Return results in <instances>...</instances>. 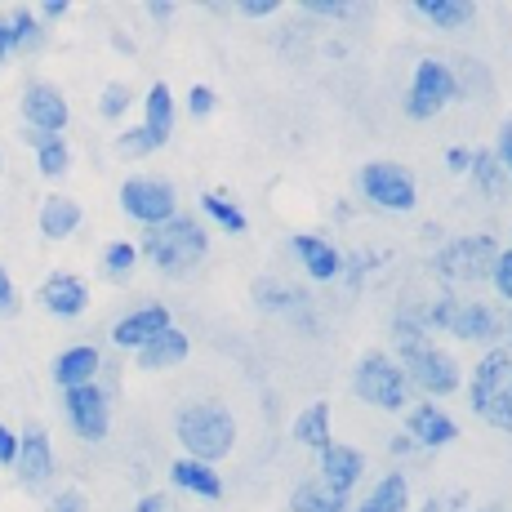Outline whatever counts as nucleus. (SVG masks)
I'll use <instances>...</instances> for the list:
<instances>
[{
  "mask_svg": "<svg viewBox=\"0 0 512 512\" xmlns=\"http://www.w3.org/2000/svg\"><path fill=\"white\" fill-rule=\"evenodd\" d=\"M98 366H103L98 348H90V343H76V348H67L63 357L54 361V379H58V388H85V383H94Z\"/></svg>",
  "mask_w": 512,
  "mask_h": 512,
  "instance_id": "18",
  "label": "nucleus"
},
{
  "mask_svg": "<svg viewBox=\"0 0 512 512\" xmlns=\"http://www.w3.org/2000/svg\"><path fill=\"white\" fill-rule=\"evenodd\" d=\"M495 259H499L495 236H459V241H450L437 254V272L455 285H477V281H490Z\"/></svg>",
  "mask_w": 512,
  "mask_h": 512,
  "instance_id": "5",
  "label": "nucleus"
},
{
  "mask_svg": "<svg viewBox=\"0 0 512 512\" xmlns=\"http://www.w3.org/2000/svg\"><path fill=\"white\" fill-rule=\"evenodd\" d=\"M419 14L428 18V23L446 27V32H455V27H468L472 18H477V9H472V0H419Z\"/></svg>",
  "mask_w": 512,
  "mask_h": 512,
  "instance_id": "26",
  "label": "nucleus"
},
{
  "mask_svg": "<svg viewBox=\"0 0 512 512\" xmlns=\"http://www.w3.org/2000/svg\"><path fill=\"white\" fill-rule=\"evenodd\" d=\"M134 263H139V245H130V241H112L103 250V272L107 277H125V272H134Z\"/></svg>",
  "mask_w": 512,
  "mask_h": 512,
  "instance_id": "32",
  "label": "nucleus"
},
{
  "mask_svg": "<svg viewBox=\"0 0 512 512\" xmlns=\"http://www.w3.org/2000/svg\"><path fill=\"white\" fill-rule=\"evenodd\" d=\"M352 388H357L361 401L379 410H406L410 406V379L388 352H366L357 361V374H352Z\"/></svg>",
  "mask_w": 512,
  "mask_h": 512,
  "instance_id": "4",
  "label": "nucleus"
},
{
  "mask_svg": "<svg viewBox=\"0 0 512 512\" xmlns=\"http://www.w3.org/2000/svg\"><path fill=\"white\" fill-rule=\"evenodd\" d=\"M67 14V0H45V18H63Z\"/></svg>",
  "mask_w": 512,
  "mask_h": 512,
  "instance_id": "50",
  "label": "nucleus"
},
{
  "mask_svg": "<svg viewBox=\"0 0 512 512\" xmlns=\"http://www.w3.org/2000/svg\"><path fill=\"white\" fill-rule=\"evenodd\" d=\"M388 450H392V455L401 459V455H410V450H415V441H410L406 432H401V437H392V441H388Z\"/></svg>",
  "mask_w": 512,
  "mask_h": 512,
  "instance_id": "48",
  "label": "nucleus"
},
{
  "mask_svg": "<svg viewBox=\"0 0 512 512\" xmlns=\"http://www.w3.org/2000/svg\"><path fill=\"white\" fill-rule=\"evenodd\" d=\"M76 228H81V205L72 196H49L41 205V232L49 241H67Z\"/></svg>",
  "mask_w": 512,
  "mask_h": 512,
  "instance_id": "21",
  "label": "nucleus"
},
{
  "mask_svg": "<svg viewBox=\"0 0 512 512\" xmlns=\"http://www.w3.org/2000/svg\"><path fill=\"white\" fill-rule=\"evenodd\" d=\"M121 210L139 219L143 228H161L179 214V196L165 179H130L121 187Z\"/></svg>",
  "mask_w": 512,
  "mask_h": 512,
  "instance_id": "8",
  "label": "nucleus"
},
{
  "mask_svg": "<svg viewBox=\"0 0 512 512\" xmlns=\"http://www.w3.org/2000/svg\"><path fill=\"white\" fill-rule=\"evenodd\" d=\"M406 437L415 441V446H450V441L459 437V423L446 415V410L437 406V401H423L406 415Z\"/></svg>",
  "mask_w": 512,
  "mask_h": 512,
  "instance_id": "12",
  "label": "nucleus"
},
{
  "mask_svg": "<svg viewBox=\"0 0 512 512\" xmlns=\"http://www.w3.org/2000/svg\"><path fill=\"white\" fill-rule=\"evenodd\" d=\"M134 512H170V499L165 495H143L139 504H134Z\"/></svg>",
  "mask_w": 512,
  "mask_h": 512,
  "instance_id": "46",
  "label": "nucleus"
},
{
  "mask_svg": "<svg viewBox=\"0 0 512 512\" xmlns=\"http://www.w3.org/2000/svg\"><path fill=\"white\" fill-rule=\"evenodd\" d=\"M290 250L299 254V263L308 268L312 281H334V277H339V268H343V263H339V250H334L330 241H321V236L299 232V236L290 241Z\"/></svg>",
  "mask_w": 512,
  "mask_h": 512,
  "instance_id": "17",
  "label": "nucleus"
},
{
  "mask_svg": "<svg viewBox=\"0 0 512 512\" xmlns=\"http://www.w3.org/2000/svg\"><path fill=\"white\" fill-rule=\"evenodd\" d=\"M14 459H18V437L5 428V423H0V468H9Z\"/></svg>",
  "mask_w": 512,
  "mask_h": 512,
  "instance_id": "41",
  "label": "nucleus"
},
{
  "mask_svg": "<svg viewBox=\"0 0 512 512\" xmlns=\"http://www.w3.org/2000/svg\"><path fill=\"white\" fill-rule=\"evenodd\" d=\"M446 165H450V170H455V174H468L472 152H468V147H450V152H446Z\"/></svg>",
  "mask_w": 512,
  "mask_h": 512,
  "instance_id": "44",
  "label": "nucleus"
},
{
  "mask_svg": "<svg viewBox=\"0 0 512 512\" xmlns=\"http://www.w3.org/2000/svg\"><path fill=\"white\" fill-rule=\"evenodd\" d=\"M290 508L294 512H348V499L326 490V481H299L290 495Z\"/></svg>",
  "mask_w": 512,
  "mask_h": 512,
  "instance_id": "25",
  "label": "nucleus"
},
{
  "mask_svg": "<svg viewBox=\"0 0 512 512\" xmlns=\"http://www.w3.org/2000/svg\"><path fill=\"white\" fill-rule=\"evenodd\" d=\"M446 330L464 343H495L499 334H504V317H499L490 303H455Z\"/></svg>",
  "mask_w": 512,
  "mask_h": 512,
  "instance_id": "11",
  "label": "nucleus"
},
{
  "mask_svg": "<svg viewBox=\"0 0 512 512\" xmlns=\"http://www.w3.org/2000/svg\"><path fill=\"white\" fill-rule=\"evenodd\" d=\"M14 468H18V477H23L27 486H41V481L54 477V446H49L45 428H27L23 437H18Z\"/></svg>",
  "mask_w": 512,
  "mask_h": 512,
  "instance_id": "16",
  "label": "nucleus"
},
{
  "mask_svg": "<svg viewBox=\"0 0 512 512\" xmlns=\"http://www.w3.org/2000/svg\"><path fill=\"white\" fill-rule=\"evenodd\" d=\"M410 508V486L401 472H388V477L379 481V486L370 490L366 499H361L357 512H406Z\"/></svg>",
  "mask_w": 512,
  "mask_h": 512,
  "instance_id": "22",
  "label": "nucleus"
},
{
  "mask_svg": "<svg viewBox=\"0 0 512 512\" xmlns=\"http://www.w3.org/2000/svg\"><path fill=\"white\" fill-rule=\"evenodd\" d=\"M241 14H250V18H268V14H277V0H241Z\"/></svg>",
  "mask_w": 512,
  "mask_h": 512,
  "instance_id": "43",
  "label": "nucleus"
},
{
  "mask_svg": "<svg viewBox=\"0 0 512 512\" xmlns=\"http://www.w3.org/2000/svg\"><path fill=\"white\" fill-rule=\"evenodd\" d=\"M490 285H495V290H499V299L512 303V250H499L495 272H490Z\"/></svg>",
  "mask_w": 512,
  "mask_h": 512,
  "instance_id": "35",
  "label": "nucleus"
},
{
  "mask_svg": "<svg viewBox=\"0 0 512 512\" xmlns=\"http://www.w3.org/2000/svg\"><path fill=\"white\" fill-rule=\"evenodd\" d=\"M495 161L504 165V174L512 179V121L504 125V130H499V152H495Z\"/></svg>",
  "mask_w": 512,
  "mask_h": 512,
  "instance_id": "39",
  "label": "nucleus"
},
{
  "mask_svg": "<svg viewBox=\"0 0 512 512\" xmlns=\"http://www.w3.org/2000/svg\"><path fill=\"white\" fill-rule=\"evenodd\" d=\"M156 147H161V143H156L143 125H139V130H125L121 139H116V152H121V156H147V152H156Z\"/></svg>",
  "mask_w": 512,
  "mask_h": 512,
  "instance_id": "34",
  "label": "nucleus"
},
{
  "mask_svg": "<svg viewBox=\"0 0 512 512\" xmlns=\"http://www.w3.org/2000/svg\"><path fill=\"white\" fill-rule=\"evenodd\" d=\"M174 432H179L187 459L210 464V468H214V459H223L236 446V419L223 406H214V401H196V406L179 410Z\"/></svg>",
  "mask_w": 512,
  "mask_h": 512,
  "instance_id": "2",
  "label": "nucleus"
},
{
  "mask_svg": "<svg viewBox=\"0 0 512 512\" xmlns=\"http://www.w3.org/2000/svg\"><path fill=\"white\" fill-rule=\"evenodd\" d=\"M205 250H210V236H205V228L196 219H187V214H174L161 228H147L143 245H139V254H147L161 272L196 268V263L205 259Z\"/></svg>",
  "mask_w": 512,
  "mask_h": 512,
  "instance_id": "3",
  "label": "nucleus"
},
{
  "mask_svg": "<svg viewBox=\"0 0 512 512\" xmlns=\"http://www.w3.org/2000/svg\"><path fill=\"white\" fill-rule=\"evenodd\" d=\"M161 330H170V308H161V303H147V308L130 312L125 321H116L112 343H116V348H134V352H139L143 343H152Z\"/></svg>",
  "mask_w": 512,
  "mask_h": 512,
  "instance_id": "15",
  "label": "nucleus"
},
{
  "mask_svg": "<svg viewBox=\"0 0 512 512\" xmlns=\"http://www.w3.org/2000/svg\"><path fill=\"white\" fill-rule=\"evenodd\" d=\"M23 116H27V130L32 134H63L67 98L58 94L54 85L36 81V85H27V94H23Z\"/></svg>",
  "mask_w": 512,
  "mask_h": 512,
  "instance_id": "10",
  "label": "nucleus"
},
{
  "mask_svg": "<svg viewBox=\"0 0 512 512\" xmlns=\"http://www.w3.org/2000/svg\"><path fill=\"white\" fill-rule=\"evenodd\" d=\"M392 334H397V343H401V370H406V379L415 383L419 392H428L432 401L459 392V383H464L459 361L450 357V352H441L437 343L423 339V321H401L397 317V330Z\"/></svg>",
  "mask_w": 512,
  "mask_h": 512,
  "instance_id": "1",
  "label": "nucleus"
},
{
  "mask_svg": "<svg viewBox=\"0 0 512 512\" xmlns=\"http://www.w3.org/2000/svg\"><path fill=\"white\" fill-rule=\"evenodd\" d=\"M41 303H45V312L72 321L90 308V285H85L81 277H72V272H54V277L41 285Z\"/></svg>",
  "mask_w": 512,
  "mask_h": 512,
  "instance_id": "14",
  "label": "nucleus"
},
{
  "mask_svg": "<svg viewBox=\"0 0 512 512\" xmlns=\"http://www.w3.org/2000/svg\"><path fill=\"white\" fill-rule=\"evenodd\" d=\"M361 192H366V201H374L379 210H392V214H406L415 210V174L406 170V165L397 161H370L366 170L357 174Z\"/></svg>",
  "mask_w": 512,
  "mask_h": 512,
  "instance_id": "7",
  "label": "nucleus"
},
{
  "mask_svg": "<svg viewBox=\"0 0 512 512\" xmlns=\"http://www.w3.org/2000/svg\"><path fill=\"white\" fill-rule=\"evenodd\" d=\"M170 481L179 490H187V495H196V499H219L223 495V481H219V472H214L210 464H196V459H179V464H170Z\"/></svg>",
  "mask_w": 512,
  "mask_h": 512,
  "instance_id": "19",
  "label": "nucleus"
},
{
  "mask_svg": "<svg viewBox=\"0 0 512 512\" xmlns=\"http://www.w3.org/2000/svg\"><path fill=\"white\" fill-rule=\"evenodd\" d=\"M187 357V334L183 330H161L152 343H143L139 348V366L143 370H170V366H179V361Z\"/></svg>",
  "mask_w": 512,
  "mask_h": 512,
  "instance_id": "20",
  "label": "nucleus"
},
{
  "mask_svg": "<svg viewBox=\"0 0 512 512\" xmlns=\"http://www.w3.org/2000/svg\"><path fill=\"white\" fill-rule=\"evenodd\" d=\"M504 334H508V352H512V312L504 317Z\"/></svg>",
  "mask_w": 512,
  "mask_h": 512,
  "instance_id": "51",
  "label": "nucleus"
},
{
  "mask_svg": "<svg viewBox=\"0 0 512 512\" xmlns=\"http://www.w3.org/2000/svg\"><path fill=\"white\" fill-rule=\"evenodd\" d=\"M214 103H219V98H214L210 85H196V90L187 94V112H192V116H210Z\"/></svg>",
  "mask_w": 512,
  "mask_h": 512,
  "instance_id": "38",
  "label": "nucleus"
},
{
  "mask_svg": "<svg viewBox=\"0 0 512 512\" xmlns=\"http://www.w3.org/2000/svg\"><path fill=\"white\" fill-rule=\"evenodd\" d=\"M63 406H67V419H72V428H76L81 441H103L107 437V392L98 388V383L67 388Z\"/></svg>",
  "mask_w": 512,
  "mask_h": 512,
  "instance_id": "9",
  "label": "nucleus"
},
{
  "mask_svg": "<svg viewBox=\"0 0 512 512\" xmlns=\"http://www.w3.org/2000/svg\"><path fill=\"white\" fill-rule=\"evenodd\" d=\"M147 14H152V18H161V23H165V18L174 14V5H165V0H152V5H147Z\"/></svg>",
  "mask_w": 512,
  "mask_h": 512,
  "instance_id": "49",
  "label": "nucleus"
},
{
  "mask_svg": "<svg viewBox=\"0 0 512 512\" xmlns=\"http://www.w3.org/2000/svg\"><path fill=\"white\" fill-rule=\"evenodd\" d=\"M294 441H303V446H312V450L330 446V406L326 401H312V406L294 419Z\"/></svg>",
  "mask_w": 512,
  "mask_h": 512,
  "instance_id": "24",
  "label": "nucleus"
},
{
  "mask_svg": "<svg viewBox=\"0 0 512 512\" xmlns=\"http://www.w3.org/2000/svg\"><path fill=\"white\" fill-rule=\"evenodd\" d=\"M481 419H486L490 428H499V432H512V379L486 401V406H481Z\"/></svg>",
  "mask_w": 512,
  "mask_h": 512,
  "instance_id": "31",
  "label": "nucleus"
},
{
  "mask_svg": "<svg viewBox=\"0 0 512 512\" xmlns=\"http://www.w3.org/2000/svg\"><path fill=\"white\" fill-rule=\"evenodd\" d=\"M49 512H85V495H81V490H63Z\"/></svg>",
  "mask_w": 512,
  "mask_h": 512,
  "instance_id": "42",
  "label": "nucleus"
},
{
  "mask_svg": "<svg viewBox=\"0 0 512 512\" xmlns=\"http://www.w3.org/2000/svg\"><path fill=\"white\" fill-rule=\"evenodd\" d=\"M9 54H14V36H9V23L0 18V63H5Z\"/></svg>",
  "mask_w": 512,
  "mask_h": 512,
  "instance_id": "47",
  "label": "nucleus"
},
{
  "mask_svg": "<svg viewBox=\"0 0 512 512\" xmlns=\"http://www.w3.org/2000/svg\"><path fill=\"white\" fill-rule=\"evenodd\" d=\"M312 14H330V18H343L348 14V5H339V0H308Z\"/></svg>",
  "mask_w": 512,
  "mask_h": 512,
  "instance_id": "45",
  "label": "nucleus"
},
{
  "mask_svg": "<svg viewBox=\"0 0 512 512\" xmlns=\"http://www.w3.org/2000/svg\"><path fill=\"white\" fill-rule=\"evenodd\" d=\"M423 512H468V495L464 490H455V495H432Z\"/></svg>",
  "mask_w": 512,
  "mask_h": 512,
  "instance_id": "37",
  "label": "nucleus"
},
{
  "mask_svg": "<svg viewBox=\"0 0 512 512\" xmlns=\"http://www.w3.org/2000/svg\"><path fill=\"white\" fill-rule=\"evenodd\" d=\"M201 210L210 214V219L219 223L223 232H245V214H241V205L228 201V196H219V192H205V196H201Z\"/></svg>",
  "mask_w": 512,
  "mask_h": 512,
  "instance_id": "30",
  "label": "nucleus"
},
{
  "mask_svg": "<svg viewBox=\"0 0 512 512\" xmlns=\"http://www.w3.org/2000/svg\"><path fill=\"white\" fill-rule=\"evenodd\" d=\"M18 308V294H14V281H9V272L0 268V317H9V312Z\"/></svg>",
  "mask_w": 512,
  "mask_h": 512,
  "instance_id": "40",
  "label": "nucleus"
},
{
  "mask_svg": "<svg viewBox=\"0 0 512 512\" xmlns=\"http://www.w3.org/2000/svg\"><path fill=\"white\" fill-rule=\"evenodd\" d=\"M259 303L263 308H294V303H303L299 290H277V285H259Z\"/></svg>",
  "mask_w": 512,
  "mask_h": 512,
  "instance_id": "36",
  "label": "nucleus"
},
{
  "mask_svg": "<svg viewBox=\"0 0 512 512\" xmlns=\"http://www.w3.org/2000/svg\"><path fill=\"white\" fill-rule=\"evenodd\" d=\"M5 23H9V36H14V49H23V54H32V49L45 45V27L32 9H14Z\"/></svg>",
  "mask_w": 512,
  "mask_h": 512,
  "instance_id": "28",
  "label": "nucleus"
},
{
  "mask_svg": "<svg viewBox=\"0 0 512 512\" xmlns=\"http://www.w3.org/2000/svg\"><path fill=\"white\" fill-rule=\"evenodd\" d=\"M361 472H366V459H361V450L339 446V441H330V446L321 450V481H326V490H334L339 499L352 495V486L361 481Z\"/></svg>",
  "mask_w": 512,
  "mask_h": 512,
  "instance_id": "13",
  "label": "nucleus"
},
{
  "mask_svg": "<svg viewBox=\"0 0 512 512\" xmlns=\"http://www.w3.org/2000/svg\"><path fill=\"white\" fill-rule=\"evenodd\" d=\"M468 174H472V179H477V187H481V192H486V196H499V192H504V179H508V174H504V165L495 161V152H472Z\"/></svg>",
  "mask_w": 512,
  "mask_h": 512,
  "instance_id": "29",
  "label": "nucleus"
},
{
  "mask_svg": "<svg viewBox=\"0 0 512 512\" xmlns=\"http://www.w3.org/2000/svg\"><path fill=\"white\" fill-rule=\"evenodd\" d=\"M32 147H36V165H41L45 179H63L67 165H72L63 134H32Z\"/></svg>",
  "mask_w": 512,
  "mask_h": 512,
  "instance_id": "27",
  "label": "nucleus"
},
{
  "mask_svg": "<svg viewBox=\"0 0 512 512\" xmlns=\"http://www.w3.org/2000/svg\"><path fill=\"white\" fill-rule=\"evenodd\" d=\"M130 103H134L130 85H107L103 98H98V112H103L107 121H116V116H125V112H130Z\"/></svg>",
  "mask_w": 512,
  "mask_h": 512,
  "instance_id": "33",
  "label": "nucleus"
},
{
  "mask_svg": "<svg viewBox=\"0 0 512 512\" xmlns=\"http://www.w3.org/2000/svg\"><path fill=\"white\" fill-rule=\"evenodd\" d=\"M455 94H459L455 72H450L441 58H423L415 67V85H410V94H406V116L410 121H432L441 107L455 103Z\"/></svg>",
  "mask_w": 512,
  "mask_h": 512,
  "instance_id": "6",
  "label": "nucleus"
},
{
  "mask_svg": "<svg viewBox=\"0 0 512 512\" xmlns=\"http://www.w3.org/2000/svg\"><path fill=\"white\" fill-rule=\"evenodd\" d=\"M143 130L152 134L156 143H170V130H174V94H170V85H152V90H147Z\"/></svg>",
  "mask_w": 512,
  "mask_h": 512,
  "instance_id": "23",
  "label": "nucleus"
}]
</instances>
